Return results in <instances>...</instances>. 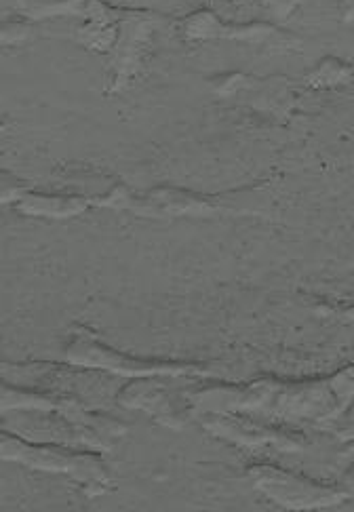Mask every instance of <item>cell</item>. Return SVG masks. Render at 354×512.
Returning <instances> with one entry per match:
<instances>
[{
	"instance_id": "6",
	"label": "cell",
	"mask_w": 354,
	"mask_h": 512,
	"mask_svg": "<svg viewBox=\"0 0 354 512\" xmlns=\"http://www.w3.org/2000/svg\"><path fill=\"white\" fill-rule=\"evenodd\" d=\"M277 26L268 22H249V24H228L226 38L232 41H247V43H262L277 34Z\"/></svg>"
},
{
	"instance_id": "1",
	"label": "cell",
	"mask_w": 354,
	"mask_h": 512,
	"mask_svg": "<svg viewBox=\"0 0 354 512\" xmlns=\"http://www.w3.org/2000/svg\"><path fill=\"white\" fill-rule=\"evenodd\" d=\"M159 24L154 13L148 11H135V9H123L121 17H118V26H121V36L112 53H116L114 59V87H125L131 76L140 68L142 51L148 45L150 36Z\"/></svg>"
},
{
	"instance_id": "7",
	"label": "cell",
	"mask_w": 354,
	"mask_h": 512,
	"mask_svg": "<svg viewBox=\"0 0 354 512\" xmlns=\"http://www.w3.org/2000/svg\"><path fill=\"white\" fill-rule=\"evenodd\" d=\"M32 34H34L32 19H28L26 15H19V17L5 19L0 38H3L5 47H11V45H22Z\"/></svg>"
},
{
	"instance_id": "9",
	"label": "cell",
	"mask_w": 354,
	"mask_h": 512,
	"mask_svg": "<svg viewBox=\"0 0 354 512\" xmlns=\"http://www.w3.org/2000/svg\"><path fill=\"white\" fill-rule=\"evenodd\" d=\"M241 81H243L241 74H224L213 83V87L218 93H232L241 87Z\"/></svg>"
},
{
	"instance_id": "2",
	"label": "cell",
	"mask_w": 354,
	"mask_h": 512,
	"mask_svg": "<svg viewBox=\"0 0 354 512\" xmlns=\"http://www.w3.org/2000/svg\"><path fill=\"white\" fill-rule=\"evenodd\" d=\"M19 15H26L32 22H43L53 17L85 19H118L123 9L112 7L106 0H17Z\"/></svg>"
},
{
	"instance_id": "4",
	"label": "cell",
	"mask_w": 354,
	"mask_h": 512,
	"mask_svg": "<svg viewBox=\"0 0 354 512\" xmlns=\"http://www.w3.org/2000/svg\"><path fill=\"white\" fill-rule=\"evenodd\" d=\"M180 30L186 41H218L226 38L228 22L211 9H196L182 19Z\"/></svg>"
},
{
	"instance_id": "8",
	"label": "cell",
	"mask_w": 354,
	"mask_h": 512,
	"mask_svg": "<svg viewBox=\"0 0 354 512\" xmlns=\"http://www.w3.org/2000/svg\"><path fill=\"white\" fill-rule=\"evenodd\" d=\"M260 7L274 19H291L304 5V0H258Z\"/></svg>"
},
{
	"instance_id": "10",
	"label": "cell",
	"mask_w": 354,
	"mask_h": 512,
	"mask_svg": "<svg viewBox=\"0 0 354 512\" xmlns=\"http://www.w3.org/2000/svg\"><path fill=\"white\" fill-rule=\"evenodd\" d=\"M338 15L344 24H354V0H338Z\"/></svg>"
},
{
	"instance_id": "5",
	"label": "cell",
	"mask_w": 354,
	"mask_h": 512,
	"mask_svg": "<svg viewBox=\"0 0 354 512\" xmlns=\"http://www.w3.org/2000/svg\"><path fill=\"white\" fill-rule=\"evenodd\" d=\"M350 78H352L350 64H346L344 59H338V57H325L323 62L310 72L308 83L317 89H325V87L346 85Z\"/></svg>"
},
{
	"instance_id": "3",
	"label": "cell",
	"mask_w": 354,
	"mask_h": 512,
	"mask_svg": "<svg viewBox=\"0 0 354 512\" xmlns=\"http://www.w3.org/2000/svg\"><path fill=\"white\" fill-rule=\"evenodd\" d=\"M76 41L91 51L112 53L118 36H121V26L118 19H85L74 32Z\"/></svg>"
}]
</instances>
